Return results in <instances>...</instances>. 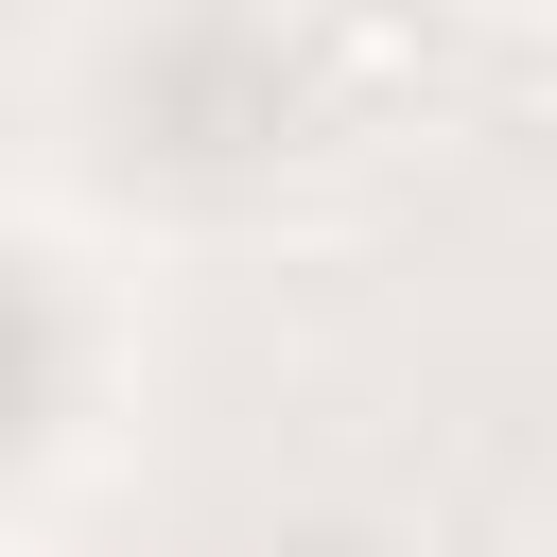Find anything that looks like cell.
Returning a JSON list of instances; mask_svg holds the SVG:
<instances>
[{
	"label": "cell",
	"mask_w": 557,
	"mask_h": 557,
	"mask_svg": "<svg viewBox=\"0 0 557 557\" xmlns=\"http://www.w3.org/2000/svg\"><path fill=\"white\" fill-rule=\"evenodd\" d=\"M0 348H17V313H0ZM0 400H17V383H0Z\"/></svg>",
	"instance_id": "cell-1"
}]
</instances>
